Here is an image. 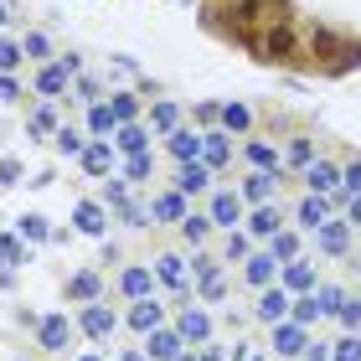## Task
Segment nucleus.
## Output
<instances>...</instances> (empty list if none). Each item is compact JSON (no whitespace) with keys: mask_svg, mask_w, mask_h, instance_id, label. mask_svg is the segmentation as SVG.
<instances>
[{"mask_svg":"<svg viewBox=\"0 0 361 361\" xmlns=\"http://www.w3.org/2000/svg\"><path fill=\"white\" fill-rule=\"evenodd\" d=\"M305 180H310V191H315V196H331V191L341 186V171L331 166V160H310V166H305Z\"/></svg>","mask_w":361,"mask_h":361,"instance_id":"nucleus-1","label":"nucleus"},{"mask_svg":"<svg viewBox=\"0 0 361 361\" xmlns=\"http://www.w3.org/2000/svg\"><path fill=\"white\" fill-rule=\"evenodd\" d=\"M212 222L233 233V222H243V196H233V191H217V196H212Z\"/></svg>","mask_w":361,"mask_h":361,"instance_id":"nucleus-2","label":"nucleus"},{"mask_svg":"<svg viewBox=\"0 0 361 361\" xmlns=\"http://www.w3.org/2000/svg\"><path fill=\"white\" fill-rule=\"evenodd\" d=\"M37 336H42L47 351H62V346H68V336H73V325H68V315H47L37 325Z\"/></svg>","mask_w":361,"mask_h":361,"instance_id":"nucleus-3","label":"nucleus"},{"mask_svg":"<svg viewBox=\"0 0 361 361\" xmlns=\"http://www.w3.org/2000/svg\"><path fill=\"white\" fill-rule=\"evenodd\" d=\"M284 315H289V289H264V294H258V320L279 325Z\"/></svg>","mask_w":361,"mask_h":361,"instance_id":"nucleus-4","label":"nucleus"},{"mask_svg":"<svg viewBox=\"0 0 361 361\" xmlns=\"http://www.w3.org/2000/svg\"><path fill=\"white\" fill-rule=\"evenodd\" d=\"M310 346L305 341V325H274V351L279 356H300Z\"/></svg>","mask_w":361,"mask_h":361,"instance_id":"nucleus-5","label":"nucleus"},{"mask_svg":"<svg viewBox=\"0 0 361 361\" xmlns=\"http://www.w3.org/2000/svg\"><path fill=\"white\" fill-rule=\"evenodd\" d=\"M160 320H166V310H160L155 300H135V310H129V325H135V331H160Z\"/></svg>","mask_w":361,"mask_h":361,"instance_id":"nucleus-6","label":"nucleus"},{"mask_svg":"<svg viewBox=\"0 0 361 361\" xmlns=\"http://www.w3.org/2000/svg\"><path fill=\"white\" fill-rule=\"evenodd\" d=\"M284 289L310 294V289H315V269H310L305 258H289V264H284Z\"/></svg>","mask_w":361,"mask_h":361,"instance_id":"nucleus-7","label":"nucleus"},{"mask_svg":"<svg viewBox=\"0 0 361 361\" xmlns=\"http://www.w3.org/2000/svg\"><path fill=\"white\" fill-rule=\"evenodd\" d=\"M315 238H320V248H325V253H346L351 227H346V222H320V227H315Z\"/></svg>","mask_w":361,"mask_h":361,"instance_id":"nucleus-8","label":"nucleus"},{"mask_svg":"<svg viewBox=\"0 0 361 361\" xmlns=\"http://www.w3.org/2000/svg\"><path fill=\"white\" fill-rule=\"evenodd\" d=\"M325 212H331V202H325V196H315V191H310L305 202H300V212H294V222H300V227H310V233H315V227L325 222Z\"/></svg>","mask_w":361,"mask_h":361,"instance_id":"nucleus-9","label":"nucleus"},{"mask_svg":"<svg viewBox=\"0 0 361 361\" xmlns=\"http://www.w3.org/2000/svg\"><path fill=\"white\" fill-rule=\"evenodd\" d=\"M180 346H186V341H180L176 331H150V346H145V351H150L155 361H176Z\"/></svg>","mask_w":361,"mask_h":361,"instance_id":"nucleus-10","label":"nucleus"},{"mask_svg":"<svg viewBox=\"0 0 361 361\" xmlns=\"http://www.w3.org/2000/svg\"><path fill=\"white\" fill-rule=\"evenodd\" d=\"M155 279H160V284H171V289H186V264H180L176 253H160L155 258Z\"/></svg>","mask_w":361,"mask_h":361,"instance_id":"nucleus-11","label":"nucleus"},{"mask_svg":"<svg viewBox=\"0 0 361 361\" xmlns=\"http://www.w3.org/2000/svg\"><path fill=\"white\" fill-rule=\"evenodd\" d=\"M274 186H279V180H274L269 171H258V176H248V180H243V202H258V207H269Z\"/></svg>","mask_w":361,"mask_h":361,"instance_id":"nucleus-12","label":"nucleus"},{"mask_svg":"<svg viewBox=\"0 0 361 361\" xmlns=\"http://www.w3.org/2000/svg\"><path fill=\"white\" fill-rule=\"evenodd\" d=\"M171 155L186 166V160L202 155V135H191V129H171Z\"/></svg>","mask_w":361,"mask_h":361,"instance_id":"nucleus-13","label":"nucleus"},{"mask_svg":"<svg viewBox=\"0 0 361 361\" xmlns=\"http://www.w3.org/2000/svg\"><path fill=\"white\" fill-rule=\"evenodd\" d=\"M150 217H160V222H180V217H186V202H180V191L155 196V202H150Z\"/></svg>","mask_w":361,"mask_h":361,"instance_id":"nucleus-14","label":"nucleus"},{"mask_svg":"<svg viewBox=\"0 0 361 361\" xmlns=\"http://www.w3.org/2000/svg\"><path fill=\"white\" fill-rule=\"evenodd\" d=\"M83 331H88L93 341H104V336H114V315H109L104 305H88V310H83Z\"/></svg>","mask_w":361,"mask_h":361,"instance_id":"nucleus-15","label":"nucleus"},{"mask_svg":"<svg viewBox=\"0 0 361 361\" xmlns=\"http://www.w3.org/2000/svg\"><path fill=\"white\" fill-rule=\"evenodd\" d=\"M104 222H109V212L98 207V202H83V207H78V233L98 238V233H104Z\"/></svg>","mask_w":361,"mask_h":361,"instance_id":"nucleus-16","label":"nucleus"},{"mask_svg":"<svg viewBox=\"0 0 361 361\" xmlns=\"http://www.w3.org/2000/svg\"><path fill=\"white\" fill-rule=\"evenodd\" d=\"M180 341H207L212 336V320L202 315V310H186V315H180V331H176Z\"/></svg>","mask_w":361,"mask_h":361,"instance_id":"nucleus-17","label":"nucleus"},{"mask_svg":"<svg viewBox=\"0 0 361 361\" xmlns=\"http://www.w3.org/2000/svg\"><path fill=\"white\" fill-rule=\"evenodd\" d=\"M73 73H78V62L68 57L62 68H47V73L37 78V88H42V93H62V88H68V78H73Z\"/></svg>","mask_w":361,"mask_h":361,"instance_id":"nucleus-18","label":"nucleus"},{"mask_svg":"<svg viewBox=\"0 0 361 361\" xmlns=\"http://www.w3.org/2000/svg\"><path fill=\"white\" fill-rule=\"evenodd\" d=\"M119 284H124L129 300H150V284H155V279H150V269H124Z\"/></svg>","mask_w":361,"mask_h":361,"instance_id":"nucleus-19","label":"nucleus"},{"mask_svg":"<svg viewBox=\"0 0 361 361\" xmlns=\"http://www.w3.org/2000/svg\"><path fill=\"white\" fill-rule=\"evenodd\" d=\"M176 191H207V166H202V160H186V166H180Z\"/></svg>","mask_w":361,"mask_h":361,"instance_id":"nucleus-20","label":"nucleus"},{"mask_svg":"<svg viewBox=\"0 0 361 361\" xmlns=\"http://www.w3.org/2000/svg\"><path fill=\"white\" fill-rule=\"evenodd\" d=\"M83 166H88L93 176H104V171L114 166V150H109L104 140H93V145H83Z\"/></svg>","mask_w":361,"mask_h":361,"instance_id":"nucleus-21","label":"nucleus"},{"mask_svg":"<svg viewBox=\"0 0 361 361\" xmlns=\"http://www.w3.org/2000/svg\"><path fill=\"white\" fill-rule=\"evenodd\" d=\"M227 160V135H202V166H222Z\"/></svg>","mask_w":361,"mask_h":361,"instance_id":"nucleus-22","label":"nucleus"},{"mask_svg":"<svg viewBox=\"0 0 361 361\" xmlns=\"http://www.w3.org/2000/svg\"><path fill=\"white\" fill-rule=\"evenodd\" d=\"M248 160L258 171H269V176H279V155H274V145H264V140H253L248 145Z\"/></svg>","mask_w":361,"mask_h":361,"instance_id":"nucleus-23","label":"nucleus"},{"mask_svg":"<svg viewBox=\"0 0 361 361\" xmlns=\"http://www.w3.org/2000/svg\"><path fill=\"white\" fill-rule=\"evenodd\" d=\"M248 227H253V238H274L279 233V212L274 207H258L253 217H248Z\"/></svg>","mask_w":361,"mask_h":361,"instance_id":"nucleus-24","label":"nucleus"},{"mask_svg":"<svg viewBox=\"0 0 361 361\" xmlns=\"http://www.w3.org/2000/svg\"><path fill=\"white\" fill-rule=\"evenodd\" d=\"M88 129H93V135H114V129H119V119L109 114V104H93L88 109Z\"/></svg>","mask_w":361,"mask_h":361,"instance_id":"nucleus-25","label":"nucleus"},{"mask_svg":"<svg viewBox=\"0 0 361 361\" xmlns=\"http://www.w3.org/2000/svg\"><path fill=\"white\" fill-rule=\"evenodd\" d=\"M248 279L269 289V279H274V253H253V258H248Z\"/></svg>","mask_w":361,"mask_h":361,"instance_id":"nucleus-26","label":"nucleus"},{"mask_svg":"<svg viewBox=\"0 0 361 361\" xmlns=\"http://www.w3.org/2000/svg\"><path fill=\"white\" fill-rule=\"evenodd\" d=\"M119 150H124V155H145V129L119 124Z\"/></svg>","mask_w":361,"mask_h":361,"instance_id":"nucleus-27","label":"nucleus"},{"mask_svg":"<svg viewBox=\"0 0 361 361\" xmlns=\"http://www.w3.org/2000/svg\"><path fill=\"white\" fill-rule=\"evenodd\" d=\"M294 305V325H310V320H320V305H315V294H300V300H289Z\"/></svg>","mask_w":361,"mask_h":361,"instance_id":"nucleus-28","label":"nucleus"},{"mask_svg":"<svg viewBox=\"0 0 361 361\" xmlns=\"http://www.w3.org/2000/svg\"><path fill=\"white\" fill-rule=\"evenodd\" d=\"M222 124H227V129H248V124H253V109H248V104H227V109H222Z\"/></svg>","mask_w":361,"mask_h":361,"instance_id":"nucleus-29","label":"nucleus"},{"mask_svg":"<svg viewBox=\"0 0 361 361\" xmlns=\"http://www.w3.org/2000/svg\"><path fill=\"white\" fill-rule=\"evenodd\" d=\"M180 233H186L191 243H207V233H212V217H191V212H186V217H180Z\"/></svg>","mask_w":361,"mask_h":361,"instance_id":"nucleus-30","label":"nucleus"},{"mask_svg":"<svg viewBox=\"0 0 361 361\" xmlns=\"http://www.w3.org/2000/svg\"><path fill=\"white\" fill-rule=\"evenodd\" d=\"M16 264H26V248L16 238H0V269H16Z\"/></svg>","mask_w":361,"mask_h":361,"instance_id":"nucleus-31","label":"nucleus"},{"mask_svg":"<svg viewBox=\"0 0 361 361\" xmlns=\"http://www.w3.org/2000/svg\"><path fill=\"white\" fill-rule=\"evenodd\" d=\"M73 300H98V274H78L73 279Z\"/></svg>","mask_w":361,"mask_h":361,"instance_id":"nucleus-32","label":"nucleus"},{"mask_svg":"<svg viewBox=\"0 0 361 361\" xmlns=\"http://www.w3.org/2000/svg\"><path fill=\"white\" fill-rule=\"evenodd\" d=\"M294 248H300V243H294V233H284V227H279V233H274V258H284V264H289V258H294Z\"/></svg>","mask_w":361,"mask_h":361,"instance_id":"nucleus-33","label":"nucleus"},{"mask_svg":"<svg viewBox=\"0 0 361 361\" xmlns=\"http://www.w3.org/2000/svg\"><path fill=\"white\" fill-rule=\"evenodd\" d=\"M135 98H129V93H119V98H114V104H109V114H114V119H119V124H129V119H135Z\"/></svg>","mask_w":361,"mask_h":361,"instance_id":"nucleus-34","label":"nucleus"},{"mask_svg":"<svg viewBox=\"0 0 361 361\" xmlns=\"http://www.w3.org/2000/svg\"><path fill=\"white\" fill-rule=\"evenodd\" d=\"M315 305H320V315H336V310L346 305V294H341V289H320V294H315Z\"/></svg>","mask_w":361,"mask_h":361,"instance_id":"nucleus-35","label":"nucleus"},{"mask_svg":"<svg viewBox=\"0 0 361 361\" xmlns=\"http://www.w3.org/2000/svg\"><path fill=\"white\" fill-rule=\"evenodd\" d=\"M336 361H361V341L356 336H346V341H336V351H331Z\"/></svg>","mask_w":361,"mask_h":361,"instance_id":"nucleus-36","label":"nucleus"},{"mask_svg":"<svg viewBox=\"0 0 361 361\" xmlns=\"http://www.w3.org/2000/svg\"><path fill=\"white\" fill-rule=\"evenodd\" d=\"M176 119H180L176 104H155V124H160V129H176Z\"/></svg>","mask_w":361,"mask_h":361,"instance_id":"nucleus-37","label":"nucleus"},{"mask_svg":"<svg viewBox=\"0 0 361 361\" xmlns=\"http://www.w3.org/2000/svg\"><path fill=\"white\" fill-rule=\"evenodd\" d=\"M57 150H68V155H78V150H83V140H78V129H57Z\"/></svg>","mask_w":361,"mask_h":361,"instance_id":"nucleus-38","label":"nucleus"},{"mask_svg":"<svg viewBox=\"0 0 361 361\" xmlns=\"http://www.w3.org/2000/svg\"><path fill=\"white\" fill-rule=\"evenodd\" d=\"M129 180H145V176H150V155H129Z\"/></svg>","mask_w":361,"mask_h":361,"instance_id":"nucleus-39","label":"nucleus"},{"mask_svg":"<svg viewBox=\"0 0 361 361\" xmlns=\"http://www.w3.org/2000/svg\"><path fill=\"white\" fill-rule=\"evenodd\" d=\"M16 62H21V47H16V42H0V73L16 68Z\"/></svg>","mask_w":361,"mask_h":361,"instance_id":"nucleus-40","label":"nucleus"},{"mask_svg":"<svg viewBox=\"0 0 361 361\" xmlns=\"http://www.w3.org/2000/svg\"><path fill=\"white\" fill-rule=\"evenodd\" d=\"M21 238H47V217H21Z\"/></svg>","mask_w":361,"mask_h":361,"instance_id":"nucleus-41","label":"nucleus"},{"mask_svg":"<svg viewBox=\"0 0 361 361\" xmlns=\"http://www.w3.org/2000/svg\"><path fill=\"white\" fill-rule=\"evenodd\" d=\"M341 180H346V191H351V196H361V160H356V166H346V171H341Z\"/></svg>","mask_w":361,"mask_h":361,"instance_id":"nucleus-42","label":"nucleus"},{"mask_svg":"<svg viewBox=\"0 0 361 361\" xmlns=\"http://www.w3.org/2000/svg\"><path fill=\"white\" fill-rule=\"evenodd\" d=\"M52 124H57L52 109H37V114H31V129H37V135H42V129H52Z\"/></svg>","mask_w":361,"mask_h":361,"instance_id":"nucleus-43","label":"nucleus"},{"mask_svg":"<svg viewBox=\"0 0 361 361\" xmlns=\"http://www.w3.org/2000/svg\"><path fill=\"white\" fill-rule=\"evenodd\" d=\"M289 160H294V166H310V140H294L289 145Z\"/></svg>","mask_w":361,"mask_h":361,"instance_id":"nucleus-44","label":"nucleus"},{"mask_svg":"<svg viewBox=\"0 0 361 361\" xmlns=\"http://www.w3.org/2000/svg\"><path fill=\"white\" fill-rule=\"evenodd\" d=\"M336 315H341V320H346V325H361V305H356V300H346V305H341V310H336Z\"/></svg>","mask_w":361,"mask_h":361,"instance_id":"nucleus-45","label":"nucleus"},{"mask_svg":"<svg viewBox=\"0 0 361 361\" xmlns=\"http://www.w3.org/2000/svg\"><path fill=\"white\" fill-rule=\"evenodd\" d=\"M243 253H248V238L233 233V238H227V258H243Z\"/></svg>","mask_w":361,"mask_h":361,"instance_id":"nucleus-46","label":"nucleus"},{"mask_svg":"<svg viewBox=\"0 0 361 361\" xmlns=\"http://www.w3.org/2000/svg\"><path fill=\"white\" fill-rule=\"evenodd\" d=\"M0 180H21V160H0Z\"/></svg>","mask_w":361,"mask_h":361,"instance_id":"nucleus-47","label":"nucleus"},{"mask_svg":"<svg viewBox=\"0 0 361 361\" xmlns=\"http://www.w3.org/2000/svg\"><path fill=\"white\" fill-rule=\"evenodd\" d=\"M21 52H31V57H47V37H26V47Z\"/></svg>","mask_w":361,"mask_h":361,"instance_id":"nucleus-48","label":"nucleus"},{"mask_svg":"<svg viewBox=\"0 0 361 361\" xmlns=\"http://www.w3.org/2000/svg\"><path fill=\"white\" fill-rule=\"evenodd\" d=\"M196 361H222V346H202V356Z\"/></svg>","mask_w":361,"mask_h":361,"instance_id":"nucleus-49","label":"nucleus"},{"mask_svg":"<svg viewBox=\"0 0 361 361\" xmlns=\"http://www.w3.org/2000/svg\"><path fill=\"white\" fill-rule=\"evenodd\" d=\"M238 361H264V356H258L253 346H243V351H238Z\"/></svg>","mask_w":361,"mask_h":361,"instance_id":"nucleus-50","label":"nucleus"},{"mask_svg":"<svg viewBox=\"0 0 361 361\" xmlns=\"http://www.w3.org/2000/svg\"><path fill=\"white\" fill-rule=\"evenodd\" d=\"M351 222H361V196H356V202H351Z\"/></svg>","mask_w":361,"mask_h":361,"instance_id":"nucleus-51","label":"nucleus"},{"mask_svg":"<svg viewBox=\"0 0 361 361\" xmlns=\"http://www.w3.org/2000/svg\"><path fill=\"white\" fill-rule=\"evenodd\" d=\"M176 361H191V356H186V351H180V356H176Z\"/></svg>","mask_w":361,"mask_h":361,"instance_id":"nucleus-52","label":"nucleus"},{"mask_svg":"<svg viewBox=\"0 0 361 361\" xmlns=\"http://www.w3.org/2000/svg\"><path fill=\"white\" fill-rule=\"evenodd\" d=\"M83 361H98V356H83Z\"/></svg>","mask_w":361,"mask_h":361,"instance_id":"nucleus-53","label":"nucleus"},{"mask_svg":"<svg viewBox=\"0 0 361 361\" xmlns=\"http://www.w3.org/2000/svg\"><path fill=\"white\" fill-rule=\"evenodd\" d=\"M0 21H6V11H0Z\"/></svg>","mask_w":361,"mask_h":361,"instance_id":"nucleus-54","label":"nucleus"}]
</instances>
